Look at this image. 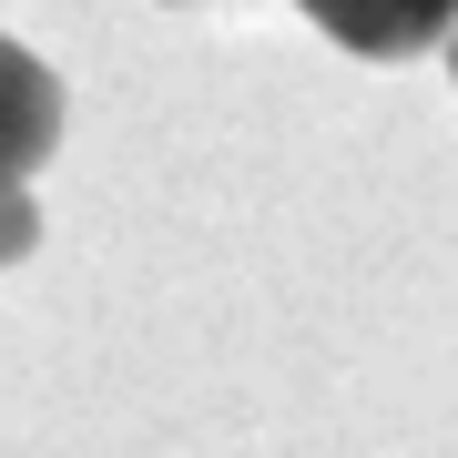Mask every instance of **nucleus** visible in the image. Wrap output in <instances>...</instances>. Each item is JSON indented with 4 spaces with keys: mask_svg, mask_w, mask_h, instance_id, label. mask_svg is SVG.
Wrapping results in <instances>:
<instances>
[{
    "mask_svg": "<svg viewBox=\"0 0 458 458\" xmlns=\"http://www.w3.org/2000/svg\"><path fill=\"white\" fill-rule=\"evenodd\" d=\"M51 153H62V82L41 51L0 41V194H21Z\"/></svg>",
    "mask_w": 458,
    "mask_h": 458,
    "instance_id": "1",
    "label": "nucleus"
},
{
    "mask_svg": "<svg viewBox=\"0 0 458 458\" xmlns=\"http://www.w3.org/2000/svg\"><path fill=\"white\" fill-rule=\"evenodd\" d=\"M306 21L367 62H408V51L458 31V0H306Z\"/></svg>",
    "mask_w": 458,
    "mask_h": 458,
    "instance_id": "2",
    "label": "nucleus"
},
{
    "mask_svg": "<svg viewBox=\"0 0 458 458\" xmlns=\"http://www.w3.org/2000/svg\"><path fill=\"white\" fill-rule=\"evenodd\" d=\"M41 245V214H31V183H21V194H0V265H21Z\"/></svg>",
    "mask_w": 458,
    "mask_h": 458,
    "instance_id": "3",
    "label": "nucleus"
},
{
    "mask_svg": "<svg viewBox=\"0 0 458 458\" xmlns=\"http://www.w3.org/2000/svg\"><path fill=\"white\" fill-rule=\"evenodd\" d=\"M448 72H458V31H448Z\"/></svg>",
    "mask_w": 458,
    "mask_h": 458,
    "instance_id": "4",
    "label": "nucleus"
}]
</instances>
